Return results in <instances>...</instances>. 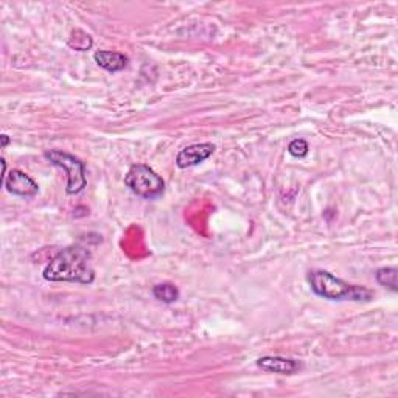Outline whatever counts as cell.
<instances>
[{
  "label": "cell",
  "instance_id": "7c38bea8",
  "mask_svg": "<svg viewBox=\"0 0 398 398\" xmlns=\"http://www.w3.org/2000/svg\"><path fill=\"white\" fill-rule=\"evenodd\" d=\"M308 144L303 139H294L291 144L288 145V153L293 157H305L308 154Z\"/></svg>",
  "mask_w": 398,
  "mask_h": 398
},
{
  "label": "cell",
  "instance_id": "4fadbf2b",
  "mask_svg": "<svg viewBox=\"0 0 398 398\" xmlns=\"http://www.w3.org/2000/svg\"><path fill=\"white\" fill-rule=\"evenodd\" d=\"M0 139H2V148H5L8 144H10V139H8V136L4 134Z\"/></svg>",
  "mask_w": 398,
  "mask_h": 398
},
{
  "label": "cell",
  "instance_id": "52a82bcc",
  "mask_svg": "<svg viewBox=\"0 0 398 398\" xmlns=\"http://www.w3.org/2000/svg\"><path fill=\"white\" fill-rule=\"evenodd\" d=\"M257 366L264 372L280 373V375H293L302 367L298 361L284 358V356H263V358L257 360Z\"/></svg>",
  "mask_w": 398,
  "mask_h": 398
},
{
  "label": "cell",
  "instance_id": "8fae6325",
  "mask_svg": "<svg viewBox=\"0 0 398 398\" xmlns=\"http://www.w3.org/2000/svg\"><path fill=\"white\" fill-rule=\"evenodd\" d=\"M92 38H90L87 33L82 30H75L72 31L70 39H69V47L77 50V52H86L90 47H92Z\"/></svg>",
  "mask_w": 398,
  "mask_h": 398
},
{
  "label": "cell",
  "instance_id": "277c9868",
  "mask_svg": "<svg viewBox=\"0 0 398 398\" xmlns=\"http://www.w3.org/2000/svg\"><path fill=\"white\" fill-rule=\"evenodd\" d=\"M45 157L55 167H60L68 174V188H65L68 195H77L85 190L87 184L86 167L78 157L64 151H58V149H50L45 153Z\"/></svg>",
  "mask_w": 398,
  "mask_h": 398
},
{
  "label": "cell",
  "instance_id": "ba28073f",
  "mask_svg": "<svg viewBox=\"0 0 398 398\" xmlns=\"http://www.w3.org/2000/svg\"><path fill=\"white\" fill-rule=\"evenodd\" d=\"M94 60L100 68L111 73L122 72L128 65V56H124L120 52H111V50H100V52H95Z\"/></svg>",
  "mask_w": 398,
  "mask_h": 398
},
{
  "label": "cell",
  "instance_id": "30bf717a",
  "mask_svg": "<svg viewBox=\"0 0 398 398\" xmlns=\"http://www.w3.org/2000/svg\"><path fill=\"white\" fill-rule=\"evenodd\" d=\"M397 268H380L375 274V279L381 286H386L391 289L392 293L397 291Z\"/></svg>",
  "mask_w": 398,
  "mask_h": 398
},
{
  "label": "cell",
  "instance_id": "3957f363",
  "mask_svg": "<svg viewBox=\"0 0 398 398\" xmlns=\"http://www.w3.org/2000/svg\"><path fill=\"white\" fill-rule=\"evenodd\" d=\"M124 185L136 196L156 199L163 193L165 181L148 165L137 163L132 165L128 173L124 174Z\"/></svg>",
  "mask_w": 398,
  "mask_h": 398
},
{
  "label": "cell",
  "instance_id": "5b68a950",
  "mask_svg": "<svg viewBox=\"0 0 398 398\" xmlns=\"http://www.w3.org/2000/svg\"><path fill=\"white\" fill-rule=\"evenodd\" d=\"M4 187L11 195L22 196V198H33L38 195L39 187L28 174H25L21 170H11L10 174H6Z\"/></svg>",
  "mask_w": 398,
  "mask_h": 398
},
{
  "label": "cell",
  "instance_id": "7a4b0ae2",
  "mask_svg": "<svg viewBox=\"0 0 398 398\" xmlns=\"http://www.w3.org/2000/svg\"><path fill=\"white\" fill-rule=\"evenodd\" d=\"M308 284L314 294L327 298V301L366 302L373 297L370 289L347 284V281L338 279L333 274L322 269L311 271L308 274Z\"/></svg>",
  "mask_w": 398,
  "mask_h": 398
},
{
  "label": "cell",
  "instance_id": "8992f818",
  "mask_svg": "<svg viewBox=\"0 0 398 398\" xmlns=\"http://www.w3.org/2000/svg\"><path fill=\"white\" fill-rule=\"evenodd\" d=\"M213 151H215V145L212 144L190 145L184 149H181L179 154L176 156V165L179 168L196 167V165L209 159V157L213 154Z\"/></svg>",
  "mask_w": 398,
  "mask_h": 398
},
{
  "label": "cell",
  "instance_id": "9c48e42d",
  "mask_svg": "<svg viewBox=\"0 0 398 398\" xmlns=\"http://www.w3.org/2000/svg\"><path fill=\"white\" fill-rule=\"evenodd\" d=\"M153 296L159 302L163 303H173L179 298V291L178 288L173 284H159L153 288Z\"/></svg>",
  "mask_w": 398,
  "mask_h": 398
},
{
  "label": "cell",
  "instance_id": "6da1fadb",
  "mask_svg": "<svg viewBox=\"0 0 398 398\" xmlns=\"http://www.w3.org/2000/svg\"><path fill=\"white\" fill-rule=\"evenodd\" d=\"M92 254L82 246H69L58 252L43 276L48 281H72V284L90 285L95 279V272L90 267Z\"/></svg>",
  "mask_w": 398,
  "mask_h": 398
}]
</instances>
